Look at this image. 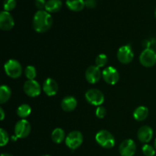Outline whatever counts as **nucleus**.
<instances>
[{
  "label": "nucleus",
  "instance_id": "12",
  "mask_svg": "<svg viewBox=\"0 0 156 156\" xmlns=\"http://www.w3.org/2000/svg\"><path fill=\"white\" fill-rule=\"evenodd\" d=\"M102 76V73L100 68L96 66H89L85 71V79L88 82L91 84H95L101 79Z\"/></svg>",
  "mask_w": 156,
  "mask_h": 156
},
{
  "label": "nucleus",
  "instance_id": "22",
  "mask_svg": "<svg viewBox=\"0 0 156 156\" xmlns=\"http://www.w3.org/2000/svg\"><path fill=\"white\" fill-rule=\"evenodd\" d=\"M31 113V108L27 104H23L20 105L17 109V114L21 118H25L28 117Z\"/></svg>",
  "mask_w": 156,
  "mask_h": 156
},
{
  "label": "nucleus",
  "instance_id": "1",
  "mask_svg": "<svg viewBox=\"0 0 156 156\" xmlns=\"http://www.w3.org/2000/svg\"><path fill=\"white\" fill-rule=\"evenodd\" d=\"M53 24V18L46 10L37 11L33 18V27L35 31L44 33L51 27Z\"/></svg>",
  "mask_w": 156,
  "mask_h": 156
},
{
  "label": "nucleus",
  "instance_id": "14",
  "mask_svg": "<svg viewBox=\"0 0 156 156\" xmlns=\"http://www.w3.org/2000/svg\"><path fill=\"white\" fill-rule=\"evenodd\" d=\"M137 137L141 143L147 144L153 137V130L149 126H142L138 130Z\"/></svg>",
  "mask_w": 156,
  "mask_h": 156
},
{
  "label": "nucleus",
  "instance_id": "29",
  "mask_svg": "<svg viewBox=\"0 0 156 156\" xmlns=\"http://www.w3.org/2000/svg\"><path fill=\"white\" fill-rule=\"evenodd\" d=\"M46 3H47V2L45 0H35V6L38 9V11L45 9Z\"/></svg>",
  "mask_w": 156,
  "mask_h": 156
},
{
  "label": "nucleus",
  "instance_id": "31",
  "mask_svg": "<svg viewBox=\"0 0 156 156\" xmlns=\"http://www.w3.org/2000/svg\"><path fill=\"white\" fill-rule=\"evenodd\" d=\"M151 44H152V42H151L149 40H145L143 43V47H144L145 49L150 48Z\"/></svg>",
  "mask_w": 156,
  "mask_h": 156
},
{
  "label": "nucleus",
  "instance_id": "10",
  "mask_svg": "<svg viewBox=\"0 0 156 156\" xmlns=\"http://www.w3.org/2000/svg\"><path fill=\"white\" fill-rule=\"evenodd\" d=\"M102 77L106 83L114 85L118 82L120 75L117 69L113 66H108L102 72Z\"/></svg>",
  "mask_w": 156,
  "mask_h": 156
},
{
  "label": "nucleus",
  "instance_id": "2",
  "mask_svg": "<svg viewBox=\"0 0 156 156\" xmlns=\"http://www.w3.org/2000/svg\"><path fill=\"white\" fill-rule=\"evenodd\" d=\"M95 140L99 146L105 149H111L115 146V138L108 130L102 129L98 132L95 136Z\"/></svg>",
  "mask_w": 156,
  "mask_h": 156
},
{
  "label": "nucleus",
  "instance_id": "35",
  "mask_svg": "<svg viewBox=\"0 0 156 156\" xmlns=\"http://www.w3.org/2000/svg\"><path fill=\"white\" fill-rule=\"evenodd\" d=\"M155 19H156V8H155Z\"/></svg>",
  "mask_w": 156,
  "mask_h": 156
},
{
  "label": "nucleus",
  "instance_id": "37",
  "mask_svg": "<svg viewBox=\"0 0 156 156\" xmlns=\"http://www.w3.org/2000/svg\"><path fill=\"white\" fill-rule=\"evenodd\" d=\"M155 47H156V46H155Z\"/></svg>",
  "mask_w": 156,
  "mask_h": 156
},
{
  "label": "nucleus",
  "instance_id": "24",
  "mask_svg": "<svg viewBox=\"0 0 156 156\" xmlns=\"http://www.w3.org/2000/svg\"><path fill=\"white\" fill-rule=\"evenodd\" d=\"M108 62V56H106L104 53H101L98 56L96 57L95 59V66H98V68H101V67H104L107 65Z\"/></svg>",
  "mask_w": 156,
  "mask_h": 156
},
{
  "label": "nucleus",
  "instance_id": "33",
  "mask_svg": "<svg viewBox=\"0 0 156 156\" xmlns=\"http://www.w3.org/2000/svg\"><path fill=\"white\" fill-rule=\"evenodd\" d=\"M1 156H13V155H11V154H9V153H2L1 155Z\"/></svg>",
  "mask_w": 156,
  "mask_h": 156
},
{
  "label": "nucleus",
  "instance_id": "27",
  "mask_svg": "<svg viewBox=\"0 0 156 156\" xmlns=\"http://www.w3.org/2000/svg\"><path fill=\"white\" fill-rule=\"evenodd\" d=\"M9 136L8 133L4 129H0V146H5L9 143Z\"/></svg>",
  "mask_w": 156,
  "mask_h": 156
},
{
  "label": "nucleus",
  "instance_id": "7",
  "mask_svg": "<svg viewBox=\"0 0 156 156\" xmlns=\"http://www.w3.org/2000/svg\"><path fill=\"white\" fill-rule=\"evenodd\" d=\"M117 56L119 62L123 64H128L132 62L134 57V53L131 46L127 44L120 47L117 51Z\"/></svg>",
  "mask_w": 156,
  "mask_h": 156
},
{
  "label": "nucleus",
  "instance_id": "23",
  "mask_svg": "<svg viewBox=\"0 0 156 156\" xmlns=\"http://www.w3.org/2000/svg\"><path fill=\"white\" fill-rule=\"evenodd\" d=\"M24 74L27 80H34L37 76V70L33 66H27L24 70Z\"/></svg>",
  "mask_w": 156,
  "mask_h": 156
},
{
  "label": "nucleus",
  "instance_id": "34",
  "mask_svg": "<svg viewBox=\"0 0 156 156\" xmlns=\"http://www.w3.org/2000/svg\"><path fill=\"white\" fill-rule=\"evenodd\" d=\"M154 147H155V149L156 150V140H155V143H154Z\"/></svg>",
  "mask_w": 156,
  "mask_h": 156
},
{
  "label": "nucleus",
  "instance_id": "28",
  "mask_svg": "<svg viewBox=\"0 0 156 156\" xmlns=\"http://www.w3.org/2000/svg\"><path fill=\"white\" fill-rule=\"evenodd\" d=\"M107 114V111L105 109V108L101 106L98 107V108L95 111V115L96 117H98L99 119H103L104 117L106 116Z\"/></svg>",
  "mask_w": 156,
  "mask_h": 156
},
{
  "label": "nucleus",
  "instance_id": "32",
  "mask_svg": "<svg viewBox=\"0 0 156 156\" xmlns=\"http://www.w3.org/2000/svg\"><path fill=\"white\" fill-rule=\"evenodd\" d=\"M5 117V114L4 110H3L2 108H0V120H3Z\"/></svg>",
  "mask_w": 156,
  "mask_h": 156
},
{
  "label": "nucleus",
  "instance_id": "9",
  "mask_svg": "<svg viewBox=\"0 0 156 156\" xmlns=\"http://www.w3.org/2000/svg\"><path fill=\"white\" fill-rule=\"evenodd\" d=\"M24 91L27 96L31 98L37 97L41 94V87L39 82L34 80H27L24 84Z\"/></svg>",
  "mask_w": 156,
  "mask_h": 156
},
{
  "label": "nucleus",
  "instance_id": "8",
  "mask_svg": "<svg viewBox=\"0 0 156 156\" xmlns=\"http://www.w3.org/2000/svg\"><path fill=\"white\" fill-rule=\"evenodd\" d=\"M31 130V126L27 120H19L16 123L15 126V136L18 139H24L28 136Z\"/></svg>",
  "mask_w": 156,
  "mask_h": 156
},
{
  "label": "nucleus",
  "instance_id": "26",
  "mask_svg": "<svg viewBox=\"0 0 156 156\" xmlns=\"http://www.w3.org/2000/svg\"><path fill=\"white\" fill-rule=\"evenodd\" d=\"M16 0H4L3 2V8H4V11L5 12H10L15 9L16 7Z\"/></svg>",
  "mask_w": 156,
  "mask_h": 156
},
{
  "label": "nucleus",
  "instance_id": "30",
  "mask_svg": "<svg viewBox=\"0 0 156 156\" xmlns=\"http://www.w3.org/2000/svg\"><path fill=\"white\" fill-rule=\"evenodd\" d=\"M85 6L88 9H94L97 5L96 0H85Z\"/></svg>",
  "mask_w": 156,
  "mask_h": 156
},
{
  "label": "nucleus",
  "instance_id": "18",
  "mask_svg": "<svg viewBox=\"0 0 156 156\" xmlns=\"http://www.w3.org/2000/svg\"><path fill=\"white\" fill-rule=\"evenodd\" d=\"M66 5L73 12H80L83 10L85 4L84 0H66Z\"/></svg>",
  "mask_w": 156,
  "mask_h": 156
},
{
  "label": "nucleus",
  "instance_id": "16",
  "mask_svg": "<svg viewBox=\"0 0 156 156\" xmlns=\"http://www.w3.org/2000/svg\"><path fill=\"white\" fill-rule=\"evenodd\" d=\"M77 107V100L73 96H66L61 101V108L66 112H71Z\"/></svg>",
  "mask_w": 156,
  "mask_h": 156
},
{
  "label": "nucleus",
  "instance_id": "36",
  "mask_svg": "<svg viewBox=\"0 0 156 156\" xmlns=\"http://www.w3.org/2000/svg\"><path fill=\"white\" fill-rule=\"evenodd\" d=\"M42 156H50V155H42Z\"/></svg>",
  "mask_w": 156,
  "mask_h": 156
},
{
  "label": "nucleus",
  "instance_id": "21",
  "mask_svg": "<svg viewBox=\"0 0 156 156\" xmlns=\"http://www.w3.org/2000/svg\"><path fill=\"white\" fill-rule=\"evenodd\" d=\"M11 95H12L11 88L7 85H2L0 88V103H6L10 99Z\"/></svg>",
  "mask_w": 156,
  "mask_h": 156
},
{
  "label": "nucleus",
  "instance_id": "4",
  "mask_svg": "<svg viewBox=\"0 0 156 156\" xmlns=\"http://www.w3.org/2000/svg\"><path fill=\"white\" fill-rule=\"evenodd\" d=\"M66 145L71 150H76L81 146L83 143V136L79 131L74 130L67 135L65 140Z\"/></svg>",
  "mask_w": 156,
  "mask_h": 156
},
{
  "label": "nucleus",
  "instance_id": "6",
  "mask_svg": "<svg viewBox=\"0 0 156 156\" xmlns=\"http://www.w3.org/2000/svg\"><path fill=\"white\" fill-rule=\"evenodd\" d=\"M140 62L144 67L154 66L156 64V52L153 49H145L140 54Z\"/></svg>",
  "mask_w": 156,
  "mask_h": 156
},
{
  "label": "nucleus",
  "instance_id": "15",
  "mask_svg": "<svg viewBox=\"0 0 156 156\" xmlns=\"http://www.w3.org/2000/svg\"><path fill=\"white\" fill-rule=\"evenodd\" d=\"M58 84L54 79H51V78H47L44 82L43 85V90H44V93L47 94V96H53L56 94L58 91Z\"/></svg>",
  "mask_w": 156,
  "mask_h": 156
},
{
  "label": "nucleus",
  "instance_id": "11",
  "mask_svg": "<svg viewBox=\"0 0 156 156\" xmlns=\"http://www.w3.org/2000/svg\"><path fill=\"white\" fill-rule=\"evenodd\" d=\"M136 151L135 142L131 139L125 140L119 146V152L121 156H133Z\"/></svg>",
  "mask_w": 156,
  "mask_h": 156
},
{
  "label": "nucleus",
  "instance_id": "17",
  "mask_svg": "<svg viewBox=\"0 0 156 156\" xmlns=\"http://www.w3.org/2000/svg\"><path fill=\"white\" fill-rule=\"evenodd\" d=\"M62 5L61 0H48L46 3L45 10L49 13H55L60 10Z\"/></svg>",
  "mask_w": 156,
  "mask_h": 156
},
{
  "label": "nucleus",
  "instance_id": "5",
  "mask_svg": "<svg viewBox=\"0 0 156 156\" xmlns=\"http://www.w3.org/2000/svg\"><path fill=\"white\" fill-rule=\"evenodd\" d=\"M85 99L87 101L94 106H101L105 101V95L101 91L97 88H91L85 93Z\"/></svg>",
  "mask_w": 156,
  "mask_h": 156
},
{
  "label": "nucleus",
  "instance_id": "19",
  "mask_svg": "<svg viewBox=\"0 0 156 156\" xmlns=\"http://www.w3.org/2000/svg\"><path fill=\"white\" fill-rule=\"evenodd\" d=\"M149 116V110L145 106H140L133 112V117L137 121H143Z\"/></svg>",
  "mask_w": 156,
  "mask_h": 156
},
{
  "label": "nucleus",
  "instance_id": "20",
  "mask_svg": "<svg viewBox=\"0 0 156 156\" xmlns=\"http://www.w3.org/2000/svg\"><path fill=\"white\" fill-rule=\"evenodd\" d=\"M66 135L65 132L61 128H56L55 129H53V131L52 132L51 134V139L53 140V143H57V144H59V143H62L63 140H66Z\"/></svg>",
  "mask_w": 156,
  "mask_h": 156
},
{
  "label": "nucleus",
  "instance_id": "13",
  "mask_svg": "<svg viewBox=\"0 0 156 156\" xmlns=\"http://www.w3.org/2000/svg\"><path fill=\"white\" fill-rule=\"evenodd\" d=\"M15 25L12 15L9 12L2 11L0 14V28L2 30H10Z\"/></svg>",
  "mask_w": 156,
  "mask_h": 156
},
{
  "label": "nucleus",
  "instance_id": "3",
  "mask_svg": "<svg viewBox=\"0 0 156 156\" xmlns=\"http://www.w3.org/2000/svg\"><path fill=\"white\" fill-rule=\"evenodd\" d=\"M5 72L12 79H17L22 74V67L16 59H9L4 65Z\"/></svg>",
  "mask_w": 156,
  "mask_h": 156
},
{
  "label": "nucleus",
  "instance_id": "25",
  "mask_svg": "<svg viewBox=\"0 0 156 156\" xmlns=\"http://www.w3.org/2000/svg\"><path fill=\"white\" fill-rule=\"evenodd\" d=\"M142 151L145 156H154L156 152L155 147L149 144H145L142 148Z\"/></svg>",
  "mask_w": 156,
  "mask_h": 156
}]
</instances>
